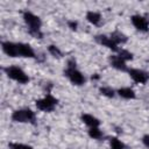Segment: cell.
Segmentation results:
<instances>
[{
  "label": "cell",
  "mask_w": 149,
  "mask_h": 149,
  "mask_svg": "<svg viewBox=\"0 0 149 149\" xmlns=\"http://www.w3.org/2000/svg\"><path fill=\"white\" fill-rule=\"evenodd\" d=\"M22 17H23L24 23L28 26L29 34H31L34 37L41 38L42 37V33H41L42 21L40 19V16H37L36 14H34L29 10H26V12H23Z\"/></svg>",
  "instance_id": "cell-1"
},
{
  "label": "cell",
  "mask_w": 149,
  "mask_h": 149,
  "mask_svg": "<svg viewBox=\"0 0 149 149\" xmlns=\"http://www.w3.org/2000/svg\"><path fill=\"white\" fill-rule=\"evenodd\" d=\"M12 120L20 123H34L36 120V115L30 108H20L12 113Z\"/></svg>",
  "instance_id": "cell-2"
},
{
  "label": "cell",
  "mask_w": 149,
  "mask_h": 149,
  "mask_svg": "<svg viewBox=\"0 0 149 149\" xmlns=\"http://www.w3.org/2000/svg\"><path fill=\"white\" fill-rule=\"evenodd\" d=\"M5 72L8 78L13 79L19 84H27L29 81V76L19 66H15V65L7 66L5 68Z\"/></svg>",
  "instance_id": "cell-3"
},
{
  "label": "cell",
  "mask_w": 149,
  "mask_h": 149,
  "mask_svg": "<svg viewBox=\"0 0 149 149\" xmlns=\"http://www.w3.org/2000/svg\"><path fill=\"white\" fill-rule=\"evenodd\" d=\"M57 102H58L57 99L49 93L45 97L36 100V107H37V109L43 111V112H51L56 107Z\"/></svg>",
  "instance_id": "cell-4"
},
{
  "label": "cell",
  "mask_w": 149,
  "mask_h": 149,
  "mask_svg": "<svg viewBox=\"0 0 149 149\" xmlns=\"http://www.w3.org/2000/svg\"><path fill=\"white\" fill-rule=\"evenodd\" d=\"M64 76L73 85H77V86H80V85L85 84V81H86L85 76L77 68H66V70L64 71Z\"/></svg>",
  "instance_id": "cell-5"
},
{
  "label": "cell",
  "mask_w": 149,
  "mask_h": 149,
  "mask_svg": "<svg viewBox=\"0 0 149 149\" xmlns=\"http://www.w3.org/2000/svg\"><path fill=\"white\" fill-rule=\"evenodd\" d=\"M130 21L133 23V26L139 30V31H142V33H146L149 30V21L146 16L143 15H140V14H135L130 17Z\"/></svg>",
  "instance_id": "cell-6"
},
{
  "label": "cell",
  "mask_w": 149,
  "mask_h": 149,
  "mask_svg": "<svg viewBox=\"0 0 149 149\" xmlns=\"http://www.w3.org/2000/svg\"><path fill=\"white\" fill-rule=\"evenodd\" d=\"M130 78L137 84H146L149 80V73L141 69H128L127 71Z\"/></svg>",
  "instance_id": "cell-7"
},
{
  "label": "cell",
  "mask_w": 149,
  "mask_h": 149,
  "mask_svg": "<svg viewBox=\"0 0 149 149\" xmlns=\"http://www.w3.org/2000/svg\"><path fill=\"white\" fill-rule=\"evenodd\" d=\"M95 41H97L99 44H101V45L108 48V49L112 50V51L118 52L119 49H120V48L112 41V38H111L109 36H106V35H97V36H95Z\"/></svg>",
  "instance_id": "cell-8"
},
{
  "label": "cell",
  "mask_w": 149,
  "mask_h": 149,
  "mask_svg": "<svg viewBox=\"0 0 149 149\" xmlns=\"http://www.w3.org/2000/svg\"><path fill=\"white\" fill-rule=\"evenodd\" d=\"M17 50H19V57H26V58H35L36 54L34 49L28 43H17Z\"/></svg>",
  "instance_id": "cell-9"
},
{
  "label": "cell",
  "mask_w": 149,
  "mask_h": 149,
  "mask_svg": "<svg viewBox=\"0 0 149 149\" xmlns=\"http://www.w3.org/2000/svg\"><path fill=\"white\" fill-rule=\"evenodd\" d=\"M3 52L9 57H19V50H17V43L5 41L1 43Z\"/></svg>",
  "instance_id": "cell-10"
},
{
  "label": "cell",
  "mask_w": 149,
  "mask_h": 149,
  "mask_svg": "<svg viewBox=\"0 0 149 149\" xmlns=\"http://www.w3.org/2000/svg\"><path fill=\"white\" fill-rule=\"evenodd\" d=\"M109 63H111V65H112L114 69H116V70H119V71H128L127 62L123 61L119 55H113V56H111Z\"/></svg>",
  "instance_id": "cell-11"
},
{
  "label": "cell",
  "mask_w": 149,
  "mask_h": 149,
  "mask_svg": "<svg viewBox=\"0 0 149 149\" xmlns=\"http://www.w3.org/2000/svg\"><path fill=\"white\" fill-rule=\"evenodd\" d=\"M80 119H81V121H83V122H84L86 126H88L90 128H93V127H99V126H100V120H99L98 118L93 116L92 114L84 113V114H81Z\"/></svg>",
  "instance_id": "cell-12"
},
{
  "label": "cell",
  "mask_w": 149,
  "mask_h": 149,
  "mask_svg": "<svg viewBox=\"0 0 149 149\" xmlns=\"http://www.w3.org/2000/svg\"><path fill=\"white\" fill-rule=\"evenodd\" d=\"M116 93H118L121 98H123V99H126V100H132V99H135V97H136L134 90L130 88V87H121V88H119V90L116 91Z\"/></svg>",
  "instance_id": "cell-13"
},
{
  "label": "cell",
  "mask_w": 149,
  "mask_h": 149,
  "mask_svg": "<svg viewBox=\"0 0 149 149\" xmlns=\"http://www.w3.org/2000/svg\"><path fill=\"white\" fill-rule=\"evenodd\" d=\"M109 37L112 38V41H113L116 45H119V44H125V43L128 41V37H127L123 33H121V31H119V30L113 31Z\"/></svg>",
  "instance_id": "cell-14"
},
{
  "label": "cell",
  "mask_w": 149,
  "mask_h": 149,
  "mask_svg": "<svg viewBox=\"0 0 149 149\" xmlns=\"http://www.w3.org/2000/svg\"><path fill=\"white\" fill-rule=\"evenodd\" d=\"M86 20H87L91 24L98 26V24L100 23V21H101V15H100V13H98V12L88 10V12L86 13Z\"/></svg>",
  "instance_id": "cell-15"
},
{
  "label": "cell",
  "mask_w": 149,
  "mask_h": 149,
  "mask_svg": "<svg viewBox=\"0 0 149 149\" xmlns=\"http://www.w3.org/2000/svg\"><path fill=\"white\" fill-rule=\"evenodd\" d=\"M109 147L111 149H126V144L115 136H112L109 139Z\"/></svg>",
  "instance_id": "cell-16"
},
{
  "label": "cell",
  "mask_w": 149,
  "mask_h": 149,
  "mask_svg": "<svg viewBox=\"0 0 149 149\" xmlns=\"http://www.w3.org/2000/svg\"><path fill=\"white\" fill-rule=\"evenodd\" d=\"M99 92H100L101 95L107 97V98H113L115 95V91L111 86H101L99 88Z\"/></svg>",
  "instance_id": "cell-17"
},
{
  "label": "cell",
  "mask_w": 149,
  "mask_h": 149,
  "mask_svg": "<svg viewBox=\"0 0 149 149\" xmlns=\"http://www.w3.org/2000/svg\"><path fill=\"white\" fill-rule=\"evenodd\" d=\"M102 132L99 129V127H93V128H90L88 129V136L94 139V140H99L102 137Z\"/></svg>",
  "instance_id": "cell-18"
},
{
  "label": "cell",
  "mask_w": 149,
  "mask_h": 149,
  "mask_svg": "<svg viewBox=\"0 0 149 149\" xmlns=\"http://www.w3.org/2000/svg\"><path fill=\"white\" fill-rule=\"evenodd\" d=\"M48 51H49V54L50 55H52L54 57H57V58H59V57H62V50L57 47V45H54V44H50L49 47H48Z\"/></svg>",
  "instance_id": "cell-19"
},
{
  "label": "cell",
  "mask_w": 149,
  "mask_h": 149,
  "mask_svg": "<svg viewBox=\"0 0 149 149\" xmlns=\"http://www.w3.org/2000/svg\"><path fill=\"white\" fill-rule=\"evenodd\" d=\"M9 149H34L31 146L24 144V143H19V142H10L8 143Z\"/></svg>",
  "instance_id": "cell-20"
},
{
  "label": "cell",
  "mask_w": 149,
  "mask_h": 149,
  "mask_svg": "<svg viewBox=\"0 0 149 149\" xmlns=\"http://www.w3.org/2000/svg\"><path fill=\"white\" fill-rule=\"evenodd\" d=\"M118 55H119L123 61H126V62H128V61L133 59V54H132V52H129V51H128V50H126V49H119Z\"/></svg>",
  "instance_id": "cell-21"
},
{
  "label": "cell",
  "mask_w": 149,
  "mask_h": 149,
  "mask_svg": "<svg viewBox=\"0 0 149 149\" xmlns=\"http://www.w3.org/2000/svg\"><path fill=\"white\" fill-rule=\"evenodd\" d=\"M68 24H69V27H70L72 30H76V29H77V27H78V22H77V21H73V20L69 21V22H68Z\"/></svg>",
  "instance_id": "cell-22"
},
{
  "label": "cell",
  "mask_w": 149,
  "mask_h": 149,
  "mask_svg": "<svg viewBox=\"0 0 149 149\" xmlns=\"http://www.w3.org/2000/svg\"><path fill=\"white\" fill-rule=\"evenodd\" d=\"M142 142H143V144H144L147 148H149V134L143 135V137H142Z\"/></svg>",
  "instance_id": "cell-23"
}]
</instances>
